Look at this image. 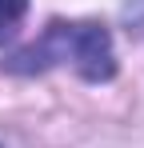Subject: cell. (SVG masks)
Returning a JSON list of instances; mask_svg holds the SVG:
<instances>
[{"label": "cell", "instance_id": "7a4b0ae2", "mask_svg": "<svg viewBox=\"0 0 144 148\" xmlns=\"http://www.w3.org/2000/svg\"><path fill=\"white\" fill-rule=\"evenodd\" d=\"M24 16H28V0H0V44L16 36Z\"/></svg>", "mask_w": 144, "mask_h": 148}, {"label": "cell", "instance_id": "6da1fadb", "mask_svg": "<svg viewBox=\"0 0 144 148\" xmlns=\"http://www.w3.org/2000/svg\"><path fill=\"white\" fill-rule=\"evenodd\" d=\"M8 72H48V68H72L76 76L104 84L116 76V48L108 28L96 20H52L40 32V40H32L28 48H20L8 64Z\"/></svg>", "mask_w": 144, "mask_h": 148}, {"label": "cell", "instance_id": "3957f363", "mask_svg": "<svg viewBox=\"0 0 144 148\" xmlns=\"http://www.w3.org/2000/svg\"><path fill=\"white\" fill-rule=\"evenodd\" d=\"M0 148H4V144H0Z\"/></svg>", "mask_w": 144, "mask_h": 148}]
</instances>
